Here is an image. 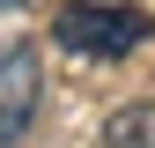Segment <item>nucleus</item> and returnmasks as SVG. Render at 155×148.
I'll return each mask as SVG.
<instances>
[{
    "mask_svg": "<svg viewBox=\"0 0 155 148\" xmlns=\"http://www.w3.org/2000/svg\"><path fill=\"white\" fill-rule=\"evenodd\" d=\"M148 15L133 0H67L59 22H52V45L67 59H126V52L148 45Z\"/></svg>",
    "mask_w": 155,
    "mask_h": 148,
    "instance_id": "f257e3e1",
    "label": "nucleus"
},
{
    "mask_svg": "<svg viewBox=\"0 0 155 148\" xmlns=\"http://www.w3.org/2000/svg\"><path fill=\"white\" fill-rule=\"evenodd\" d=\"M37 104H45V59H37V45H0V148H15L30 133Z\"/></svg>",
    "mask_w": 155,
    "mask_h": 148,
    "instance_id": "f03ea898",
    "label": "nucleus"
},
{
    "mask_svg": "<svg viewBox=\"0 0 155 148\" xmlns=\"http://www.w3.org/2000/svg\"><path fill=\"white\" fill-rule=\"evenodd\" d=\"M104 141H111V148H155V104H126V111H111Z\"/></svg>",
    "mask_w": 155,
    "mask_h": 148,
    "instance_id": "7ed1b4c3",
    "label": "nucleus"
},
{
    "mask_svg": "<svg viewBox=\"0 0 155 148\" xmlns=\"http://www.w3.org/2000/svg\"><path fill=\"white\" fill-rule=\"evenodd\" d=\"M22 8H37V0H0V15H22Z\"/></svg>",
    "mask_w": 155,
    "mask_h": 148,
    "instance_id": "20e7f679",
    "label": "nucleus"
}]
</instances>
